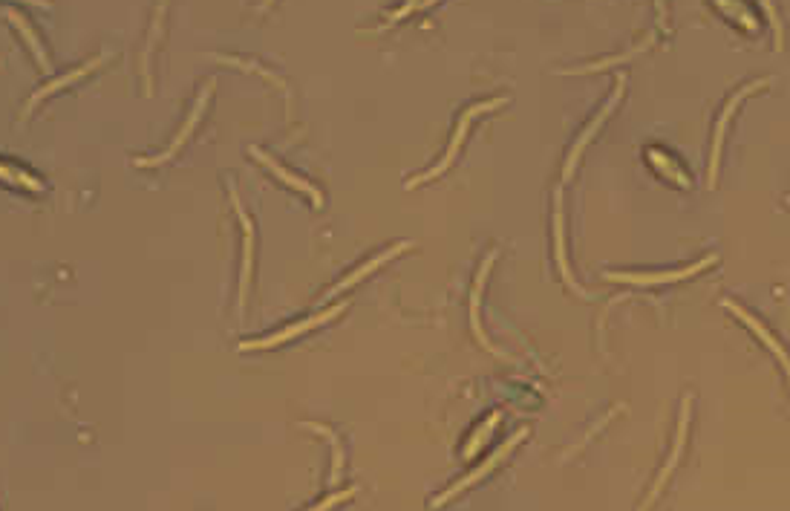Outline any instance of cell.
Here are the masks:
<instances>
[{"label": "cell", "instance_id": "cell-18", "mask_svg": "<svg viewBox=\"0 0 790 511\" xmlns=\"http://www.w3.org/2000/svg\"><path fill=\"white\" fill-rule=\"evenodd\" d=\"M655 41V32H649V35H643L641 41L632 47V50L620 52V55H612V58H600V61H592V64H586V67H577V70H566L568 76H577V73H594V70H606V67H615V64H620V61H629L632 55H638V52H643L649 44Z\"/></svg>", "mask_w": 790, "mask_h": 511}, {"label": "cell", "instance_id": "cell-17", "mask_svg": "<svg viewBox=\"0 0 790 511\" xmlns=\"http://www.w3.org/2000/svg\"><path fill=\"white\" fill-rule=\"evenodd\" d=\"M496 252H491V255L485 257V263L479 266V275H476V283H473V292H470V327H473V333H476V338L488 347V350H496L494 344L485 338V333H482V327H479V298H482V289H485V278H488V269H491V263H494Z\"/></svg>", "mask_w": 790, "mask_h": 511}, {"label": "cell", "instance_id": "cell-4", "mask_svg": "<svg viewBox=\"0 0 790 511\" xmlns=\"http://www.w3.org/2000/svg\"><path fill=\"white\" fill-rule=\"evenodd\" d=\"M718 255H707L704 260H695L687 266H678V269H667V272H606L603 278L615 283H632V286H661V283H675L687 281L692 275H701L704 269L716 266Z\"/></svg>", "mask_w": 790, "mask_h": 511}, {"label": "cell", "instance_id": "cell-14", "mask_svg": "<svg viewBox=\"0 0 790 511\" xmlns=\"http://www.w3.org/2000/svg\"><path fill=\"white\" fill-rule=\"evenodd\" d=\"M251 156H254V159H260V165H266L269 171H274V174L283 179V182H289V185H292V188H297L300 194L312 197V203L323 205V194H321V191H318V188H315L312 182H306V179H303V177H297V174H292L289 168H283V165H280V162H277L274 156H269V154H266V151H260V148H251Z\"/></svg>", "mask_w": 790, "mask_h": 511}, {"label": "cell", "instance_id": "cell-10", "mask_svg": "<svg viewBox=\"0 0 790 511\" xmlns=\"http://www.w3.org/2000/svg\"><path fill=\"white\" fill-rule=\"evenodd\" d=\"M643 156H646L649 168H652V171H655L658 177H664V179H667V182H672V185H681V188H692L690 171L684 168V162H681L678 156L669 154L667 148L649 145V148L643 151Z\"/></svg>", "mask_w": 790, "mask_h": 511}, {"label": "cell", "instance_id": "cell-5", "mask_svg": "<svg viewBox=\"0 0 790 511\" xmlns=\"http://www.w3.org/2000/svg\"><path fill=\"white\" fill-rule=\"evenodd\" d=\"M525 436H528V431H525V428H522V431H519V434H514L511 436V439H508V442H502V445H499V448H496L494 454H491V457H488V460L482 462V465H479V468H473V471H470L468 477H462V480H459V483H453V486L447 488L445 494H439V497H436V500H433V506H436V509H439V506H442V503H447V500H453V497H456V494H462V491H465V488H470V486H476V483H479V480H482V477H485V474H491V471H494L496 465H499V462H505L508 460V454H511V451H514V448H517L519 442H522V439H525Z\"/></svg>", "mask_w": 790, "mask_h": 511}, {"label": "cell", "instance_id": "cell-21", "mask_svg": "<svg viewBox=\"0 0 790 511\" xmlns=\"http://www.w3.org/2000/svg\"><path fill=\"white\" fill-rule=\"evenodd\" d=\"M352 494H355L352 488H349V491H338V494H332V497H326V500H321V503H318L315 509H309V511H329V509H335L338 503H344V500H349Z\"/></svg>", "mask_w": 790, "mask_h": 511}, {"label": "cell", "instance_id": "cell-7", "mask_svg": "<svg viewBox=\"0 0 790 511\" xmlns=\"http://www.w3.org/2000/svg\"><path fill=\"white\" fill-rule=\"evenodd\" d=\"M346 304H335L332 309H323V312H318V315H312V318H303V321H295V324H289V327H283V330H277L274 335H266V338H254V341H243L237 350H263V347H274V344H283V341H289V338H295V335L306 333V330H315V327H321V324H326V321H332L338 312H344Z\"/></svg>", "mask_w": 790, "mask_h": 511}, {"label": "cell", "instance_id": "cell-12", "mask_svg": "<svg viewBox=\"0 0 790 511\" xmlns=\"http://www.w3.org/2000/svg\"><path fill=\"white\" fill-rule=\"evenodd\" d=\"M554 257H557V269H560V275H563V281H566L568 289H574L577 295H583V298H586L589 292L577 286V281H574V275H571V269H568L566 214H563V194H557V197H554Z\"/></svg>", "mask_w": 790, "mask_h": 511}, {"label": "cell", "instance_id": "cell-2", "mask_svg": "<svg viewBox=\"0 0 790 511\" xmlns=\"http://www.w3.org/2000/svg\"><path fill=\"white\" fill-rule=\"evenodd\" d=\"M767 84H770V78H753V81L741 84L739 90H736V93L727 99V104L721 107L716 128H713V145H710V171H707V182H710V188L716 185V179H718V168H721V151H724V136H727V128H730V119H733V113L739 110V104L744 102L747 96H753L756 90H762V87H767Z\"/></svg>", "mask_w": 790, "mask_h": 511}, {"label": "cell", "instance_id": "cell-20", "mask_svg": "<svg viewBox=\"0 0 790 511\" xmlns=\"http://www.w3.org/2000/svg\"><path fill=\"white\" fill-rule=\"evenodd\" d=\"M499 422H502V413H491V416L485 419V425H482V428H476V434H473V439L468 442V448H465V457H468V460L479 454V448L485 445L482 439H488V434L499 428Z\"/></svg>", "mask_w": 790, "mask_h": 511}, {"label": "cell", "instance_id": "cell-15", "mask_svg": "<svg viewBox=\"0 0 790 511\" xmlns=\"http://www.w3.org/2000/svg\"><path fill=\"white\" fill-rule=\"evenodd\" d=\"M104 58H107V55H99V58H90L87 64H81V67H75V70H70V73H64V76H61V78H52L50 84H44V87H41V90H38V93H35V96H32L29 102H26L24 116H26V113H29V110H32V107H35V104L44 102V99H47L50 93H55V90H64L67 84H73L75 78L87 76L90 70H96V67H99V64H101V61H104Z\"/></svg>", "mask_w": 790, "mask_h": 511}, {"label": "cell", "instance_id": "cell-1", "mask_svg": "<svg viewBox=\"0 0 790 511\" xmlns=\"http://www.w3.org/2000/svg\"><path fill=\"white\" fill-rule=\"evenodd\" d=\"M502 104H508V96H499V99H488V102H476L470 104L468 110L459 116V125H456V130H453V139H450V145H447L445 156L430 168V171H421V174H416V177L407 179V188H416L419 182H427V179L439 177V174H445L447 168L453 165V159H456V154H459V148H462V142H465V133H468V125L476 119V116H482V113H488V110H496V107H502Z\"/></svg>", "mask_w": 790, "mask_h": 511}, {"label": "cell", "instance_id": "cell-11", "mask_svg": "<svg viewBox=\"0 0 790 511\" xmlns=\"http://www.w3.org/2000/svg\"><path fill=\"white\" fill-rule=\"evenodd\" d=\"M228 191H231V203H234V211H237V217H240V223H243V231H246V237H243V272H240V295H237V312L243 315V301H246V292H248V278H251V263H254V223H251V217H248L246 211H243V205H240V197H237V191H234V185L228 182Z\"/></svg>", "mask_w": 790, "mask_h": 511}, {"label": "cell", "instance_id": "cell-13", "mask_svg": "<svg viewBox=\"0 0 790 511\" xmlns=\"http://www.w3.org/2000/svg\"><path fill=\"white\" fill-rule=\"evenodd\" d=\"M410 246H413L410 240H401V243H393L390 249H384L381 255L370 257L367 263H361L358 269H352V272H349V275H346L344 281L338 283V286H332V289H329V292L323 295V301H326V298H332V295H341V292H344V289H349L352 283H358V281H361V278H364V275H370V272H372V269H375V266H381V263H387L390 257L401 255V252H407Z\"/></svg>", "mask_w": 790, "mask_h": 511}, {"label": "cell", "instance_id": "cell-16", "mask_svg": "<svg viewBox=\"0 0 790 511\" xmlns=\"http://www.w3.org/2000/svg\"><path fill=\"white\" fill-rule=\"evenodd\" d=\"M713 9H716L724 21H733V24L739 26V29H744V32H756V29H759V18H756V12H753L747 3H736V0H716V3H713Z\"/></svg>", "mask_w": 790, "mask_h": 511}, {"label": "cell", "instance_id": "cell-8", "mask_svg": "<svg viewBox=\"0 0 790 511\" xmlns=\"http://www.w3.org/2000/svg\"><path fill=\"white\" fill-rule=\"evenodd\" d=\"M620 96H623V78H618V87H615V93L606 99V102L600 104V110L592 116V122H589V128H583V133L577 136V142L571 145V151H568L566 156V168H563V177H571L574 174V168H577V159H580V154H583V148L592 142V136L600 130V125L612 116V110L620 104Z\"/></svg>", "mask_w": 790, "mask_h": 511}, {"label": "cell", "instance_id": "cell-19", "mask_svg": "<svg viewBox=\"0 0 790 511\" xmlns=\"http://www.w3.org/2000/svg\"><path fill=\"white\" fill-rule=\"evenodd\" d=\"M3 15H6L9 21H15V24H18V29L24 32L26 44H29V47H32V52L38 55V61H41V67H47V52H44V47H41V41H38V35H35V32L29 29V24H26L24 18L18 15V9H6Z\"/></svg>", "mask_w": 790, "mask_h": 511}, {"label": "cell", "instance_id": "cell-9", "mask_svg": "<svg viewBox=\"0 0 790 511\" xmlns=\"http://www.w3.org/2000/svg\"><path fill=\"white\" fill-rule=\"evenodd\" d=\"M211 90H214V81H208V84H205V87L199 90V96H197V104H194V110L188 113V119H185V125L179 128V133H176V136H173L171 145H168V148H165L162 154H156V156H139V159H136V165H142V168H148V165H162V162H168L171 156H176V151H179V148L185 145V139H188V133H191V130L197 128L199 116L205 113V104H208V96H211Z\"/></svg>", "mask_w": 790, "mask_h": 511}, {"label": "cell", "instance_id": "cell-22", "mask_svg": "<svg viewBox=\"0 0 790 511\" xmlns=\"http://www.w3.org/2000/svg\"><path fill=\"white\" fill-rule=\"evenodd\" d=\"M788 203H790V194H788Z\"/></svg>", "mask_w": 790, "mask_h": 511}, {"label": "cell", "instance_id": "cell-3", "mask_svg": "<svg viewBox=\"0 0 790 511\" xmlns=\"http://www.w3.org/2000/svg\"><path fill=\"white\" fill-rule=\"evenodd\" d=\"M690 416H692V393H687L684 396V402H681V416H678V431H675V442H672V451H669V457L664 460V465H661V471H658V480H655V486H652V491H649V497L641 503V509L638 511H649L652 509V503L661 497V491H664V486L669 483V477H672V471L678 468V462H681V457H684V448H687V434H690Z\"/></svg>", "mask_w": 790, "mask_h": 511}, {"label": "cell", "instance_id": "cell-6", "mask_svg": "<svg viewBox=\"0 0 790 511\" xmlns=\"http://www.w3.org/2000/svg\"><path fill=\"white\" fill-rule=\"evenodd\" d=\"M721 304L730 309V312H733V315L739 318L741 324H744V327H747L750 333L756 335V338H759V341L765 344L767 350H770V353L776 356V361L782 364V370H785V376H788V382H790V353H788V350H785V344H782V341H779L776 335L770 333V330H767L765 324H762V321H759V318H756V315H753L750 309H744V307H741V304H736L733 298H721Z\"/></svg>", "mask_w": 790, "mask_h": 511}]
</instances>
